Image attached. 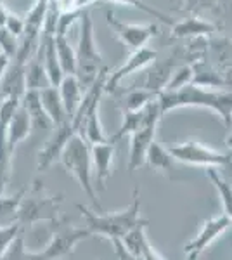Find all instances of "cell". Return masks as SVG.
I'll list each match as a JSON object with an SVG mask.
<instances>
[{"mask_svg":"<svg viewBox=\"0 0 232 260\" xmlns=\"http://www.w3.org/2000/svg\"><path fill=\"white\" fill-rule=\"evenodd\" d=\"M59 160L64 165V169L78 180L83 192L92 200L97 212H104L101 207V201L97 198L95 184L92 182V158H90V144L80 134H73L68 144L64 146Z\"/></svg>","mask_w":232,"mask_h":260,"instance_id":"277c9868","label":"cell"},{"mask_svg":"<svg viewBox=\"0 0 232 260\" xmlns=\"http://www.w3.org/2000/svg\"><path fill=\"white\" fill-rule=\"evenodd\" d=\"M73 134H77V130H75L71 120L66 121V123L52 127L50 137L47 139V142H45L44 148L39 151V154H37V170L45 172L47 169H50L52 163L59 160L62 149H64V146L68 144V141L71 139Z\"/></svg>","mask_w":232,"mask_h":260,"instance_id":"7c38bea8","label":"cell"},{"mask_svg":"<svg viewBox=\"0 0 232 260\" xmlns=\"http://www.w3.org/2000/svg\"><path fill=\"white\" fill-rule=\"evenodd\" d=\"M156 57H158V52L149 47H146V45L141 49L132 50V54L126 57L125 62L120 66V68H116L115 71L108 73L106 89H104V92H115L118 89V85H120L126 77H130L132 73H137V71L147 68Z\"/></svg>","mask_w":232,"mask_h":260,"instance_id":"4fadbf2b","label":"cell"},{"mask_svg":"<svg viewBox=\"0 0 232 260\" xmlns=\"http://www.w3.org/2000/svg\"><path fill=\"white\" fill-rule=\"evenodd\" d=\"M106 2H111V4H121V6H132V7H136V9H139V11L146 12V14L153 16V18H158L159 21H161V23L168 24V26H172V24L175 23V21L172 19L168 14H164V12L158 11V9H154V7L147 6V4L144 2V0H106Z\"/></svg>","mask_w":232,"mask_h":260,"instance_id":"e575fe53","label":"cell"},{"mask_svg":"<svg viewBox=\"0 0 232 260\" xmlns=\"http://www.w3.org/2000/svg\"><path fill=\"white\" fill-rule=\"evenodd\" d=\"M21 104L19 98H2L0 99V194H4L11 174V160L14 154L7 148L6 128L9 123L12 113Z\"/></svg>","mask_w":232,"mask_h":260,"instance_id":"8fae6325","label":"cell"},{"mask_svg":"<svg viewBox=\"0 0 232 260\" xmlns=\"http://www.w3.org/2000/svg\"><path fill=\"white\" fill-rule=\"evenodd\" d=\"M12 57L9 56V54H6L4 50H0V78L4 77V73L7 71V68H9Z\"/></svg>","mask_w":232,"mask_h":260,"instance_id":"f35d334b","label":"cell"},{"mask_svg":"<svg viewBox=\"0 0 232 260\" xmlns=\"http://www.w3.org/2000/svg\"><path fill=\"white\" fill-rule=\"evenodd\" d=\"M163 111L161 106H159V98L151 101L149 104H146L144 108L136 111H123V120H121L120 128L116 130L115 136L108 137L109 142H118L123 137L130 136L139 128H144V127H151V125H158V121L161 120Z\"/></svg>","mask_w":232,"mask_h":260,"instance_id":"9c48e42d","label":"cell"},{"mask_svg":"<svg viewBox=\"0 0 232 260\" xmlns=\"http://www.w3.org/2000/svg\"><path fill=\"white\" fill-rule=\"evenodd\" d=\"M206 177L212 180L213 187L218 192V198L222 201L223 213H225L232 222V186L218 174L215 167H208V169H206Z\"/></svg>","mask_w":232,"mask_h":260,"instance_id":"83f0119b","label":"cell"},{"mask_svg":"<svg viewBox=\"0 0 232 260\" xmlns=\"http://www.w3.org/2000/svg\"><path fill=\"white\" fill-rule=\"evenodd\" d=\"M24 192H26V189H19L12 196L0 194V225L18 222V210H19V205H21V200H23Z\"/></svg>","mask_w":232,"mask_h":260,"instance_id":"f1b7e54d","label":"cell"},{"mask_svg":"<svg viewBox=\"0 0 232 260\" xmlns=\"http://www.w3.org/2000/svg\"><path fill=\"white\" fill-rule=\"evenodd\" d=\"M168 151L177 161L192 167H206V169L208 167H215V169L225 167L232 160V153H222V151L208 148V146L201 144L197 141L180 142V144L170 146Z\"/></svg>","mask_w":232,"mask_h":260,"instance_id":"52a82bcc","label":"cell"},{"mask_svg":"<svg viewBox=\"0 0 232 260\" xmlns=\"http://www.w3.org/2000/svg\"><path fill=\"white\" fill-rule=\"evenodd\" d=\"M2 258L7 260H35V251L26 248V240H24V228L19 231L18 236L12 240L9 248L6 250Z\"/></svg>","mask_w":232,"mask_h":260,"instance_id":"1f68e13d","label":"cell"},{"mask_svg":"<svg viewBox=\"0 0 232 260\" xmlns=\"http://www.w3.org/2000/svg\"><path fill=\"white\" fill-rule=\"evenodd\" d=\"M62 194H49L44 182L33 180V186L26 187L18 210V222L23 228H31L39 222H56L62 217Z\"/></svg>","mask_w":232,"mask_h":260,"instance_id":"3957f363","label":"cell"},{"mask_svg":"<svg viewBox=\"0 0 232 260\" xmlns=\"http://www.w3.org/2000/svg\"><path fill=\"white\" fill-rule=\"evenodd\" d=\"M149 224V220L137 224L136 228H132L128 233L121 238L126 253L130 255V258H146V260H164L163 255H159L158 251L153 248V245L147 240L146 234V225Z\"/></svg>","mask_w":232,"mask_h":260,"instance_id":"5bb4252c","label":"cell"},{"mask_svg":"<svg viewBox=\"0 0 232 260\" xmlns=\"http://www.w3.org/2000/svg\"><path fill=\"white\" fill-rule=\"evenodd\" d=\"M56 52L64 75H77V50L71 47L66 35H56Z\"/></svg>","mask_w":232,"mask_h":260,"instance_id":"4316f807","label":"cell"},{"mask_svg":"<svg viewBox=\"0 0 232 260\" xmlns=\"http://www.w3.org/2000/svg\"><path fill=\"white\" fill-rule=\"evenodd\" d=\"M18 37L12 35L6 26H0V50L14 57L16 52H18Z\"/></svg>","mask_w":232,"mask_h":260,"instance_id":"8d00e7d4","label":"cell"},{"mask_svg":"<svg viewBox=\"0 0 232 260\" xmlns=\"http://www.w3.org/2000/svg\"><path fill=\"white\" fill-rule=\"evenodd\" d=\"M180 56H182V50L177 49L168 57H164V59H158V57H156L149 64L151 70H149V73H147V78L144 83L146 89L163 92L168 80H170L172 73L175 71L177 66H180Z\"/></svg>","mask_w":232,"mask_h":260,"instance_id":"2e32d148","label":"cell"},{"mask_svg":"<svg viewBox=\"0 0 232 260\" xmlns=\"http://www.w3.org/2000/svg\"><path fill=\"white\" fill-rule=\"evenodd\" d=\"M191 64L194 70L192 83H196V85L208 87V89H218V87H225L229 83L222 71L217 66H213L212 62H208L206 57L192 61Z\"/></svg>","mask_w":232,"mask_h":260,"instance_id":"44dd1931","label":"cell"},{"mask_svg":"<svg viewBox=\"0 0 232 260\" xmlns=\"http://www.w3.org/2000/svg\"><path fill=\"white\" fill-rule=\"evenodd\" d=\"M26 92V62L12 59L0 78V98H23Z\"/></svg>","mask_w":232,"mask_h":260,"instance_id":"e0dca14e","label":"cell"},{"mask_svg":"<svg viewBox=\"0 0 232 260\" xmlns=\"http://www.w3.org/2000/svg\"><path fill=\"white\" fill-rule=\"evenodd\" d=\"M7 14H9V9H7V7L4 6L2 2H0V26H4V24H6Z\"/></svg>","mask_w":232,"mask_h":260,"instance_id":"ab89813d","label":"cell"},{"mask_svg":"<svg viewBox=\"0 0 232 260\" xmlns=\"http://www.w3.org/2000/svg\"><path fill=\"white\" fill-rule=\"evenodd\" d=\"M185 4H187V9H194V7H197L200 6L203 0H184Z\"/></svg>","mask_w":232,"mask_h":260,"instance_id":"60d3db41","label":"cell"},{"mask_svg":"<svg viewBox=\"0 0 232 260\" xmlns=\"http://www.w3.org/2000/svg\"><path fill=\"white\" fill-rule=\"evenodd\" d=\"M21 104L26 108L31 125L37 128H52V121H50L47 111L44 110V104L40 99V90L37 89H26V92L21 98Z\"/></svg>","mask_w":232,"mask_h":260,"instance_id":"603a6c76","label":"cell"},{"mask_svg":"<svg viewBox=\"0 0 232 260\" xmlns=\"http://www.w3.org/2000/svg\"><path fill=\"white\" fill-rule=\"evenodd\" d=\"M156 136V125L139 128L130 134V153H128V172H136L146 163L147 149Z\"/></svg>","mask_w":232,"mask_h":260,"instance_id":"ac0fdd59","label":"cell"},{"mask_svg":"<svg viewBox=\"0 0 232 260\" xmlns=\"http://www.w3.org/2000/svg\"><path fill=\"white\" fill-rule=\"evenodd\" d=\"M230 225H232V222L225 213H220V215H215L212 219L205 220L200 233H197V236L192 238V240L184 246V253L187 255V258H197L212 243L217 241V238L222 236Z\"/></svg>","mask_w":232,"mask_h":260,"instance_id":"30bf717a","label":"cell"},{"mask_svg":"<svg viewBox=\"0 0 232 260\" xmlns=\"http://www.w3.org/2000/svg\"><path fill=\"white\" fill-rule=\"evenodd\" d=\"M23 229V225L19 222H14V224H6V225H0V258L4 257L6 250L9 248V245L12 243L18 233Z\"/></svg>","mask_w":232,"mask_h":260,"instance_id":"d590c367","label":"cell"},{"mask_svg":"<svg viewBox=\"0 0 232 260\" xmlns=\"http://www.w3.org/2000/svg\"><path fill=\"white\" fill-rule=\"evenodd\" d=\"M159 106H161L163 115L177 108H206L217 113L225 127L232 125V92L227 90H215L196 85V83H187L179 90L161 92Z\"/></svg>","mask_w":232,"mask_h":260,"instance_id":"6da1fadb","label":"cell"},{"mask_svg":"<svg viewBox=\"0 0 232 260\" xmlns=\"http://www.w3.org/2000/svg\"><path fill=\"white\" fill-rule=\"evenodd\" d=\"M52 233H50L49 243L44 250L35 251V260H56L64 258L77 248L80 241L92 238V233L87 228H75L70 225L64 215L56 222H50Z\"/></svg>","mask_w":232,"mask_h":260,"instance_id":"8992f818","label":"cell"},{"mask_svg":"<svg viewBox=\"0 0 232 260\" xmlns=\"http://www.w3.org/2000/svg\"><path fill=\"white\" fill-rule=\"evenodd\" d=\"M170 30V37L174 40H191L197 39V37H210L217 31V26L210 21L201 19L200 16H191L187 19L175 21Z\"/></svg>","mask_w":232,"mask_h":260,"instance_id":"d6986e66","label":"cell"},{"mask_svg":"<svg viewBox=\"0 0 232 260\" xmlns=\"http://www.w3.org/2000/svg\"><path fill=\"white\" fill-rule=\"evenodd\" d=\"M31 118H29L26 108L23 104H19L16 108V111L12 113L9 123L6 128V137H7V148L12 154H14L16 148H18L19 142H23L29 136V130H31Z\"/></svg>","mask_w":232,"mask_h":260,"instance_id":"ffe728a7","label":"cell"},{"mask_svg":"<svg viewBox=\"0 0 232 260\" xmlns=\"http://www.w3.org/2000/svg\"><path fill=\"white\" fill-rule=\"evenodd\" d=\"M106 23L111 28L113 33L121 40V44H125L130 50L141 49L149 42L153 37L158 35V24L154 23H146V24H132V23H123L113 14V11L106 12Z\"/></svg>","mask_w":232,"mask_h":260,"instance_id":"ba28073f","label":"cell"},{"mask_svg":"<svg viewBox=\"0 0 232 260\" xmlns=\"http://www.w3.org/2000/svg\"><path fill=\"white\" fill-rule=\"evenodd\" d=\"M50 0H35L33 7L29 9L26 19V28L24 30L29 31H42V24H44L45 14H47Z\"/></svg>","mask_w":232,"mask_h":260,"instance_id":"d6a6232c","label":"cell"},{"mask_svg":"<svg viewBox=\"0 0 232 260\" xmlns=\"http://www.w3.org/2000/svg\"><path fill=\"white\" fill-rule=\"evenodd\" d=\"M161 92H156L151 89H146V87H141V89H134L130 90L128 94L123 98V108L121 111H136L144 108L146 104H149L151 101L158 99Z\"/></svg>","mask_w":232,"mask_h":260,"instance_id":"f546056e","label":"cell"},{"mask_svg":"<svg viewBox=\"0 0 232 260\" xmlns=\"http://www.w3.org/2000/svg\"><path fill=\"white\" fill-rule=\"evenodd\" d=\"M90 158L95 174V186L106 189L108 180L113 175V160H115V144L109 141L90 144Z\"/></svg>","mask_w":232,"mask_h":260,"instance_id":"9a60e30c","label":"cell"},{"mask_svg":"<svg viewBox=\"0 0 232 260\" xmlns=\"http://www.w3.org/2000/svg\"><path fill=\"white\" fill-rule=\"evenodd\" d=\"M40 99H42V104H44V110L47 111L54 127L71 120L68 111H66V108H64V103H62L57 87L47 85V87H44V89H40Z\"/></svg>","mask_w":232,"mask_h":260,"instance_id":"7402d4cb","label":"cell"},{"mask_svg":"<svg viewBox=\"0 0 232 260\" xmlns=\"http://www.w3.org/2000/svg\"><path fill=\"white\" fill-rule=\"evenodd\" d=\"M227 146H229V149H230V153H232V134L229 137H227Z\"/></svg>","mask_w":232,"mask_h":260,"instance_id":"b9f144b4","label":"cell"},{"mask_svg":"<svg viewBox=\"0 0 232 260\" xmlns=\"http://www.w3.org/2000/svg\"><path fill=\"white\" fill-rule=\"evenodd\" d=\"M212 64L220 71L232 73V39L208 40V52Z\"/></svg>","mask_w":232,"mask_h":260,"instance_id":"484cf974","label":"cell"},{"mask_svg":"<svg viewBox=\"0 0 232 260\" xmlns=\"http://www.w3.org/2000/svg\"><path fill=\"white\" fill-rule=\"evenodd\" d=\"M4 26H6L7 30L12 33V35H16L19 39V37L24 33V28H26V19L9 11V14H7V18H6V24H4Z\"/></svg>","mask_w":232,"mask_h":260,"instance_id":"74e56055","label":"cell"},{"mask_svg":"<svg viewBox=\"0 0 232 260\" xmlns=\"http://www.w3.org/2000/svg\"><path fill=\"white\" fill-rule=\"evenodd\" d=\"M77 77L83 87H88L104 68L103 54L95 44L94 21L90 14L83 11L80 16V35L77 45Z\"/></svg>","mask_w":232,"mask_h":260,"instance_id":"5b68a950","label":"cell"},{"mask_svg":"<svg viewBox=\"0 0 232 260\" xmlns=\"http://www.w3.org/2000/svg\"><path fill=\"white\" fill-rule=\"evenodd\" d=\"M192 77H194V70H192L191 62H187V64L177 66L175 71L172 73L170 80H168V83H167V87L163 89V92L179 90L180 87L187 85V83H192Z\"/></svg>","mask_w":232,"mask_h":260,"instance_id":"836d02e7","label":"cell"},{"mask_svg":"<svg viewBox=\"0 0 232 260\" xmlns=\"http://www.w3.org/2000/svg\"><path fill=\"white\" fill-rule=\"evenodd\" d=\"M57 89H59V94H61V99H62V103H64V108H66V111H68L70 118H73V115L77 113L80 103H82V99H83L82 82L78 80L77 75H64Z\"/></svg>","mask_w":232,"mask_h":260,"instance_id":"cb8c5ba5","label":"cell"},{"mask_svg":"<svg viewBox=\"0 0 232 260\" xmlns=\"http://www.w3.org/2000/svg\"><path fill=\"white\" fill-rule=\"evenodd\" d=\"M77 208L82 212V217L85 220V228L90 231L92 236H104L111 243L121 240L137 224L146 222L144 219H141V196H139L137 187L134 191L132 203L126 208H123V210L103 213L90 210L85 205H77Z\"/></svg>","mask_w":232,"mask_h":260,"instance_id":"7a4b0ae2","label":"cell"},{"mask_svg":"<svg viewBox=\"0 0 232 260\" xmlns=\"http://www.w3.org/2000/svg\"><path fill=\"white\" fill-rule=\"evenodd\" d=\"M146 163L151 167L153 170L163 174L164 177L174 179V156L170 154L168 148L164 149L161 144H158L156 141L151 142L149 149H147V156Z\"/></svg>","mask_w":232,"mask_h":260,"instance_id":"d4e9b609","label":"cell"},{"mask_svg":"<svg viewBox=\"0 0 232 260\" xmlns=\"http://www.w3.org/2000/svg\"><path fill=\"white\" fill-rule=\"evenodd\" d=\"M49 85L47 75H45L44 62L39 56H33L26 62V89H44Z\"/></svg>","mask_w":232,"mask_h":260,"instance_id":"4dcf8cb0","label":"cell"}]
</instances>
